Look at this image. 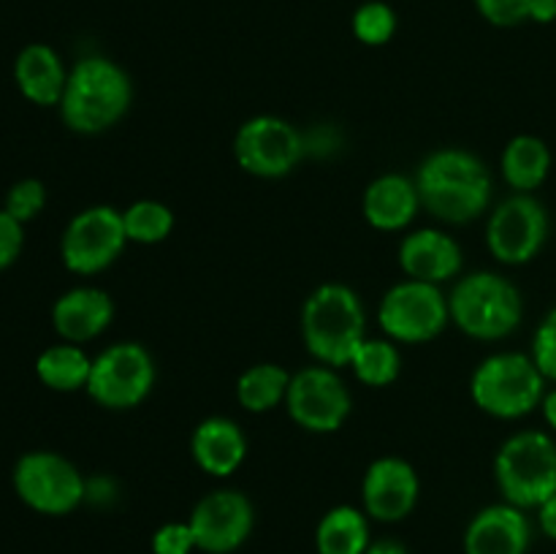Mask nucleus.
Instances as JSON below:
<instances>
[{
  "label": "nucleus",
  "mask_w": 556,
  "mask_h": 554,
  "mask_svg": "<svg viewBox=\"0 0 556 554\" xmlns=\"http://www.w3.org/2000/svg\"><path fill=\"white\" fill-rule=\"evenodd\" d=\"M286 405L293 421L307 432H337L351 413V391L334 367L315 364L291 375Z\"/></svg>",
  "instance_id": "11"
},
{
  "label": "nucleus",
  "mask_w": 556,
  "mask_h": 554,
  "mask_svg": "<svg viewBox=\"0 0 556 554\" xmlns=\"http://www.w3.org/2000/svg\"><path fill=\"white\" fill-rule=\"evenodd\" d=\"M421 196L416 179L405 174H383L364 193V217L378 231H402L413 223Z\"/></svg>",
  "instance_id": "19"
},
{
  "label": "nucleus",
  "mask_w": 556,
  "mask_h": 554,
  "mask_svg": "<svg viewBox=\"0 0 556 554\" xmlns=\"http://www.w3.org/2000/svg\"><path fill=\"white\" fill-rule=\"evenodd\" d=\"M530 20L548 25L556 20V0H532L530 5Z\"/></svg>",
  "instance_id": "36"
},
{
  "label": "nucleus",
  "mask_w": 556,
  "mask_h": 554,
  "mask_svg": "<svg viewBox=\"0 0 556 554\" xmlns=\"http://www.w3.org/2000/svg\"><path fill=\"white\" fill-rule=\"evenodd\" d=\"M541 407H543V416H546L548 427H552L554 432H556V389H554V391H548V394L543 396Z\"/></svg>",
  "instance_id": "38"
},
{
  "label": "nucleus",
  "mask_w": 556,
  "mask_h": 554,
  "mask_svg": "<svg viewBox=\"0 0 556 554\" xmlns=\"http://www.w3.org/2000/svg\"><path fill=\"white\" fill-rule=\"evenodd\" d=\"M291 373L280 364H253L237 380V400L250 413H269L286 402Z\"/></svg>",
  "instance_id": "24"
},
{
  "label": "nucleus",
  "mask_w": 556,
  "mask_h": 554,
  "mask_svg": "<svg viewBox=\"0 0 556 554\" xmlns=\"http://www.w3.org/2000/svg\"><path fill=\"white\" fill-rule=\"evenodd\" d=\"M552 172V152L538 136H516L503 152V177L519 193L541 188Z\"/></svg>",
  "instance_id": "23"
},
{
  "label": "nucleus",
  "mask_w": 556,
  "mask_h": 554,
  "mask_svg": "<svg viewBox=\"0 0 556 554\" xmlns=\"http://www.w3.org/2000/svg\"><path fill=\"white\" fill-rule=\"evenodd\" d=\"M14 489L38 514L63 516L85 503L87 478L54 451H30L14 467Z\"/></svg>",
  "instance_id": "6"
},
{
  "label": "nucleus",
  "mask_w": 556,
  "mask_h": 554,
  "mask_svg": "<svg viewBox=\"0 0 556 554\" xmlns=\"http://www.w3.org/2000/svg\"><path fill=\"white\" fill-rule=\"evenodd\" d=\"M155 386V362L139 342H117L92 358L87 394L109 411H128Z\"/></svg>",
  "instance_id": "7"
},
{
  "label": "nucleus",
  "mask_w": 556,
  "mask_h": 554,
  "mask_svg": "<svg viewBox=\"0 0 556 554\" xmlns=\"http://www.w3.org/2000/svg\"><path fill=\"white\" fill-rule=\"evenodd\" d=\"M364 554H410L407 546L396 538H380V541H372Z\"/></svg>",
  "instance_id": "37"
},
{
  "label": "nucleus",
  "mask_w": 556,
  "mask_h": 554,
  "mask_svg": "<svg viewBox=\"0 0 556 554\" xmlns=\"http://www.w3.org/2000/svg\"><path fill=\"white\" fill-rule=\"evenodd\" d=\"M125 234L123 212L114 206H87L65 226L60 255L65 269L74 275H98L117 261L123 253Z\"/></svg>",
  "instance_id": "10"
},
{
  "label": "nucleus",
  "mask_w": 556,
  "mask_h": 554,
  "mask_svg": "<svg viewBox=\"0 0 556 554\" xmlns=\"http://www.w3.org/2000/svg\"><path fill=\"white\" fill-rule=\"evenodd\" d=\"M548 237V215L530 193H516L492 212L486 226L489 253L510 266L527 264L541 253Z\"/></svg>",
  "instance_id": "12"
},
{
  "label": "nucleus",
  "mask_w": 556,
  "mask_h": 554,
  "mask_svg": "<svg viewBox=\"0 0 556 554\" xmlns=\"http://www.w3.org/2000/svg\"><path fill=\"white\" fill-rule=\"evenodd\" d=\"M14 79L22 96L38 106H54L60 103L68 81V71L63 68V60L58 58L47 43H30L20 52L14 65Z\"/></svg>",
  "instance_id": "20"
},
{
  "label": "nucleus",
  "mask_w": 556,
  "mask_h": 554,
  "mask_svg": "<svg viewBox=\"0 0 556 554\" xmlns=\"http://www.w3.org/2000/svg\"><path fill=\"white\" fill-rule=\"evenodd\" d=\"M372 543L369 536L367 511L353 505H337L326 511L315 530V549L318 554H364Z\"/></svg>",
  "instance_id": "21"
},
{
  "label": "nucleus",
  "mask_w": 556,
  "mask_h": 554,
  "mask_svg": "<svg viewBox=\"0 0 556 554\" xmlns=\"http://www.w3.org/2000/svg\"><path fill=\"white\" fill-rule=\"evenodd\" d=\"M22 226H25V223H20L14 215L0 210V269L14 264L16 255L22 253V242H25Z\"/></svg>",
  "instance_id": "34"
},
{
  "label": "nucleus",
  "mask_w": 556,
  "mask_h": 554,
  "mask_svg": "<svg viewBox=\"0 0 556 554\" xmlns=\"http://www.w3.org/2000/svg\"><path fill=\"white\" fill-rule=\"evenodd\" d=\"M494 478L505 503L541 508L556 494V443L546 432L514 435L500 445Z\"/></svg>",
  "instance_id": "4"
},
{
  "label": "nucleus",
  "mask_w": 556,
  "mask_h": 554,
  "mask_svg": "<svg viewBox=\"0 0 556 554\" xmlns=\"http://www.w3.org/2000/svg\"><path fill=\"white\" fill-rule=\"evenodd\" d=\"M378 320L386 335L396 342H429L451 320L448 297L434 282H396L380 299Z\"/></svg>",
  "instance_id": "8"
},
{
  "label": "nucleus",
  "mask_w": 556,
  "mask_h": 554,
  "mask_svg": "<svg viewBox=\"0 0 556 554\" xmlns=\"http://www.w3.org/2000/svg\"><path fill=\"white\" fill-rule=\"evenodd\" d=\"M470 394L494 418H521L546 396V378L525 353H494L472 373Z\"/></svg>",
  "instance_id": "5"
},
{
  "label": "nucleus",
  "mask_w": 556,
  "mask_h": 554,
  "mask_svg": "<svg viewBox=\"0 0 556 554\" xmlns=\"http://www.w3.org/2000/svg\"><path fill=\"white\" fill-rule=\"evenodd\" d=\"M190 454L201 470L215 478H226L237 473L244 462L248 440H244V432L237 421L226 416H212L193 429Z\"/></svg>",
  "instance_id": "18"
},
{
  "label": "nucleus",
  "mask_w": 556,
  "mask_h": 554,
  "mask_svg": "<svg viewBox=\"0 0 556 554\" xmlns=\"http://www.w3.org/2000/svg\"><path fill=\"white\" fill-rule=\"evenodd\" d=\"M130 98L134 87L128 74L114 60L92 54L74 65L58 106L71 130L92 136L117 125L128 112Z\"/></svg>",
  "instance_id": "1"
},
{
  "label": "nucleus",
  "mask_w": 556,
  "mask_h": 554,
  "mask_svg": "<svg viewBox=\"0 0 556 554\" xmlns=\"http://www.w3.org/2000/svg\"><path fill=\"white\" fill-rule=\"evenodd\" d=\"M532 362L543 373V378L556 383V307L538 326L535 342H532Z\"/></svg>",
  "instance_id": "31"
},
{
  "label": "nucleus",
  "mask_w": 556,
  "mask_h": 554,
  "mask_svg": "<svg viewBox=\"0 0 556 554\" xmlns=\"http://www.w3.org/2000/svg\"><path fill=\"white\" fill-rule=\"evenodd\" d=\"M188 525L199 552L231 554L253 532L255 511L248 494L237 489H215L195 503Z\"/></svg>",
  "instance_id": "13"
},
{
  "label": "nucleus",
  "mask_w": 556,
  "mask_h": 554,
  "mask_svg": "<svg viewBox=\"0 0 556 554\" xmlns=\"http://www.w3.org/2000/svg\"><path fill=\"white\" fill-rule=\"evenodd\" d=\"M396 33V14L389 3L380 0H369V3L358 5L353 14V36L367 47H383L394 38Z\"/></svg>",
  "instance_id": "29"
},
{
  "label": "nucleus",
  "mask_w": 556,
  "mask_h": 554,
  "mask_svg": "<svg viewBox=\"0 0 556 554\" xmlns=\"http://www.w3.org/2000/svg\"><path fill=\"white\" fill-rule=\"evenodd\" d=\"M418 196L421 206H427L440 221L470 223L486 212L492 185H418Z\"/></svg>",
  "instance_id": "22"
},
{
  "label": "nucleus",
  "mask_w": 556,
  "mask_h": 554,
  "mask_svg": "<svg viewBox=\"0 0 556 554\" xmlns=\"http://www.w3.org/2000/svg\"><path fill=\"white\" fill-rule=\"evenodd\" d=\"M532 527L525 508L510 503L486 505L465 530V554H527Z\"/></svg>",
  "instance_id": "15"
},
{
  "label": "nucleus",
  "mask_w": 556,
  "mask_h": 554,
  "mask_svg": "<svg viewBox=\"0 0 556 554\" xmlns=\"http://www.w3.org/2000/svg\"><path fill=\"white\" fill-rule=\"evenodd\" d=\"M451 320L476 340H503L521 324V293L508 277L476 272L456 282L448 297Z\"/></svg>",
  "instance_id": "3"
},
{
  "label": "nucleus",
  "mask_w": 556,
  "mask_h": 554,
  "mask_svg": "<svg viewBox=\"0 0 556 554\" xmlns=\"http://www.w3.org/2000/svg\"><path fill=\"white\" fill-rule=\"evenodd\" d=\"M416 467L402 456H380L367 467L362 481V503L367 516L378 521H402L418 503Z\"/></svg>",
  "instance_id": "14"
},
{
  "label": "nucleus",
  "mask_w": 556,
  "mask_h": 554,
  "mask_svg": "<svg viewBox=\"0 0 556 554\" xmlns=\"http://www.w3.org/2000/svg\"><path fill=\"white\" fill-rule=\"evenodd\" d=\"M114 318V302L106 291L101 288H71L63 297L54 302L52 307V326L65 342H79L96 340L101 331Z\"/></svg>",
  "instance_id": "17"
},
{
  "label": "nucleus",
  "mask_w": 556,
  "mask_h": 554,
  "mask_svg": "<svg viewBox=\"0 0 556 554\" xmlns=\"http://www.w3.org/2000/svg\"><path fill=\"white\" fill-rule=\"evenodd\" d=\"M400 266L410 280L440 282L451 280L462 269V248L454 237L438 228H421L402 239Z\"/></svg>",
  "instance_id": "16"
},
{
  "label": "nucleus",
  "mask_w": 556,
  "mask_h": 554,
  "mask_svg": "<svg viewBox=\"0 0 556 554\" xmlns=\"http://www.w3.org/2000/svg\"><path fill=\"white\" fill-rule=\"evenodd\" d=\"M418 185H492V174L481 158L467 150H438L421 163Z\"/></svg>",
  "instance_id": "26"
},
{
  "label": "nucleus",
  "mask_w": 556,
  "mask_h": 554,
  "mask_svg": "<svg viewBox=\"0 0 556 554\" xmlns=\"http://www.w3.org/2000/svg\"><path fill=\"white\" fill-rule=\"evenodd\" d=\"M532 0H476V9L497 27H514L530 20Z\"/></svg>",
  "instance_id": "32"
},
{
  "label": "nucleus",
  "mask_w": 556,
  "mask_h": 554,
  "mask_svg": "<svg viewBox=\"0 0 556 554\" xmlns=\"http://www.w3.org/2000/svg\"><path fill=\"white\" fill-rule=\"evenodd\" d=\"M47 204V188L38 179H20L5 196V212L14 215L20 223L33 221Z\"/></svg>",
  "instance_id": "30"
},
{
  "label": "nucleus",
  "mask_w": 556,
  "mask_h": 554,
  "mask_svg": "<svg viewBox=\"0 0 556 554\" xmlns=\"http://www.w3.org/2000/svg\"><path fill=\"white\" fill-rule=\"evenodd\" d=\"M538 521H541V530L546 532L552 541H556V494H552V498L538 508Z\"/></svg>",
  "instance_id": "35"
},
{
  "label": "nucleus",
  "mask_w": 556,
  "mask_h": 554,
  "mask_svg": "<svg viewBox=\"0 0 556 554\" xmlns=\"http://www.w3.org/2000/svg\"><path fill=\"white\" fill-rule=\"evenodd\" d=\"M348 367L356 373V378L362 380V383L380 389V386H391L400 378L402 356L400 351H396L394 342L364 340L362 345L356 348V353H353Z\"/></svg>",
  "instance_id": "27"
},
{
  "label": "nucleus",
  "mask_w": 556,
  "mask_h": 554,
  "mask_svg": "<svg viewBox=\"0 0 556 554\" xmlns=\"http://www.w3.org/2000/svg\"><path fill=\"white\" fill-rule=\"evenodd\" d=\"M92 358L74 342H60L47 348L36 362V375L52 391H79L87 389Z\"/></svg>",
  "instance_id": "25"
},
{
  "label": "nucleus",
  "mask_w": 556,
  "mask_h": 554,
  "mask_svg": "<svg viewBox=\"0 0 556 554\" xmlns=\"http://www.w3.org/2000/svg\"><path fill=\"white\" fill-rule=\"evenodd\" d=\"M367 315L353 288L324 282L302 307V337L313 358L326 367H348L356 348L367 340Z\"/></svg>",
  "instance_id": "2"
},
{
  "label": "nucleus",
  "mask_w": 556,
  "mask_h": 554,
  "mask_svg": "<svg viewBox=\"0 0 556 554\" xmlns=\"http://www.w3.org/2000/svg\"><path fill=\"white\" fill-rule=\"evenodd\" d=\"M123 223L128 242L157 244L174 231V212L163 201L141 199L130 204L128 210H123Z\"/></svg>",
  "instance_id": "28"
},
{
  "label": "nucleus",
  "mask_w": 556,
  "mask_h": 554,
  "mask_svg": "<svg viewBox=\"0 0 556 554\" xmlns=\"http://www.w3.org/2000/svg\"><path fill=\"white\" fill-rule=\"evenodd\" d=\"M307 152L304 134L288 119L261 114L248 119L233 139L237 163L253 177L277 179L291 174Z\"/></svg>",
  "instance_id": "9"
},
{
  "label": "nucleus",
  "mask_w": 556,
  "mask_h": 554,
  "mask_svg": "<svg viewBox=\"0 0 556 554\" xmlns=\"http://www.w3.org/2000/svg\"><path fill=\"white\" fill-rule=\"evenodd\" d=\"M195 549L193 530L188 521H168L157 527L152 536V552L155 554H190Z\"/></svg>",
  "instance_id": "33"
}]
</instances>
